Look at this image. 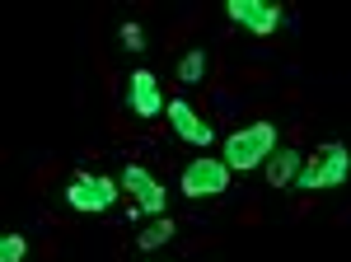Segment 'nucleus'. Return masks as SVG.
<instances>
[{
  "label": "nucleus",
  "instance_id": "4",
  "mask_svg": "<svg viewBox=\"0 0 351 262\" xmlns=\"http://www.w3.org/2000/svg\"><path fill=\"white\" fill-rule=\"evenodd\" d=\"M117 187H122V183L108 178V174H94V178L80 174L75 183L66 187V202H71L75 211H108L112 202H117Z\"/></svg>",
  "mask_w": 351,
  "mask_h": 262
},
{
  "label": "nucleus",
  "instance_id": "1",
  "mask_svg": "<svg viewBox=\"0 0 351 262\" xmlns=\"http://www.w3.org/2000/svg\"><path fill=\"white\" fill-rule=\"evenodd\" d=\"M347 174H351V150L342 145V141H328L319 155H309V164L300 169L295 178L304 192H319V187H337V183H347Z\"/></svg>",
  "mask_w": 351,
  "mask_h": 262
},
{
  "label": "nucleus",
  "instance_id": "8",
  "mask_svg": "<svg viewBox=\"0 0 351 262\" xmlns=\"http://www.w3.org/2000/svg\"><path fill=\"white\" fill-rule=\"evenodd\" d=\"M122 187L136 192V206L141 211H164V187L141 169V164H127V174H122Z\"/></svg>",
  "mask_w": 351,
  "mask_h": 262
},
{
  "label": "nucleus",
  "instance_id": "2",
  "mask_svg": "<svg viewBox=\"0 0 351 262\" xmlns=\"http://www.w3.org/2000/svg\"><path fill=\"white\" fill-rule=\"evenodd\" d=\"M271 150H276V127H271V122H258V127H248V131H234V136L225 141L230 169H258Z\"/></svg>",
  "mask_w": 351,
  "mask_h": 262
},
{
  "label": "nucleus",
  "instance_id": "12",
  "mask_svg": "<svg viewBox=\"0 0 351 262\" xmlns=\"http://www.w3.org/2000/svg\"><path fill=\"white\" fill-rule=\"evenodd\" d=\"M24 253H28L24 235H5L0 239V262H24Z\"/></svg>",
  "mask_w": 351,
  "mask_h": 262
},
{
  "label": "nucleus",
  "instance_id": "13",
  "mask_svg": "<svg viewBox=\"0 0 351 262\" xmlns=\"http://www.w3.org/2000/svg\"><path fill=\"white\" fill-rule=\"evenodd\" d=\"M122 43L136 52V47H141V28H136V24H122Z\"/></svg>",
  "mask_w": 351,
  "mask_h": 262
},
{
  "label": "nucleus",
  "instance_id": "9",
  "mask_svg": "<svg viewBox=\"0 0 351 262\" xmlns=\"http://www.w3.org/2000/svg\"><path fill=\"white\" fill-rule=\"evenodd\" d=\"M300 169H304V155H300V150H281V155L267 159V183L271 187H286Z\"/></svg>",
  "mask_w": 351,
  "mask_h": 262
},
{
  "label": "nucleus",
  "instance_id": "7",
  "mask_svg": "<svg viewBox=\"0 0 351 262\" xmlns=\"http://www.w3.org/2000/svg\"><path fill=\"white\" fill-rule=\"evenodd\" d=\"M169 122H173V131H178L188 145H202V150H206V145H211V136H216V131L197 117V108L183 104V99H173V104H169Z\"/></svg>",
  "mask_w": 351,
  "mask_h": 262
},
{
  "label": "nucleus",
  "instance_id": "11",
  "mask_svg": "<svg viewBox=\"0 0 351 262\" xmlns=\"http://www.w3.org/2000/svg\"><path fill=\"white\" fill-rule=\"evenodd\" d=\"M169 239H173V220L164 215L160 225H150V230H141V235H136V243H141V248H160V243H169Z\"/></svg>",
  "mask_w": 351,
  "mask_h": 262
},
{
  "label": "nucleus",
  "instance_id": "10",
  "mask_svg": "<svg viewBox=\"0 0 351 262\" xmlns=\"http://www.w3.org/2000/svg\"><path fill=\"white\" fill-rule=\"evenodd\" d=\"M202 75H206V52L197 47V52L183 56V66H178V80H183V84H202Z\"/></svg>",
  "mask_w": 351,
  "mask_h": 262
},
{
  "label": "nucleus",
  "instance_id": "3",
  "mask_svg": "<svg viewBox=\"0 0 351 262\" xmlns=\"http://www.w3.org/2000/svg\"><path fill=\"white\" fill-rule=\"evenodd\" d=\"M230 187V164L202 155L183 169V197H220Z\"/></svg>",
  "mask_w": 351,
  "mask_h": 262
},
{
  "label": "nucleus",
  "instance_id": "5",
  "mask_svg": "<svg viewBox=\"0 0 351 262\" xmlns=\"http://www.w3.org/2000/svg\"><path fill=\"white\" fill-rule=\"evenodd\" d=\"M225 10L248 33H276L281 28V5H271V0H230Z\"/></svg>",
  "mask_w": 351,
  "mask_h": 262
},
{
  "label": "nucleus",
  "instance_id": "6",
  "mask_svg": "<svg viewBox=\"0 0 351 262\" xmlns=\"http://www.w3.org/2000/svg\"><path fill=\"white\" fill-rule=\"evenodd\" d=\"M132 89H127V99H132V112L136 117H160L164 112V99H160V80L155 71H132Z\"/></svg>",
  "mask_w": 351,
  "mask_h": 262
}]
</instances>
